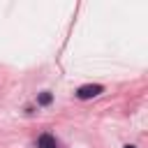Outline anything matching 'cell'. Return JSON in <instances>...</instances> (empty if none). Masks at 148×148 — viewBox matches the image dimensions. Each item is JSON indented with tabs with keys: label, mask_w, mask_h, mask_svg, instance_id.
<instances>
[{
	"label": "cell",
	"mask_w": 148,
	"mask_h": 148,
	"mask_svg": "<svg viewBox=\"0 0 148 148\" xmlns=\"http://www.w3.org/2000/svg\"><path fill=\"white\" fill-rule=\"evenodd\" d=\"M99 92H104V88L99 83H88V86H81L76 90V97L79 99H90V97H97Z\"/></svg>",
	"instance_id": "1"
},
{
	"label": "cell",
	"mask_w": 148,
	"mask_h": 148,
	"mask_svg": "<svg viewBox=\"0 0 148 148\" xmlns=\"http://www.w3.org/2000/svg\"><path fill=\"white\" fill-rule=\"evenodd\" d=\"M51 99H53V95H51V92H42L37 102H39V104H51Z\"/></svg>",
	"instance_id": "3"
},
{
	"label": "cell",
	"mask_w": 148,
	"mask_h": 148,
	"mask_svg": "<svg viewBox=\"0 0 148 148\" xmlns=\"http://www.w3.org/2000/svg\"><path fill=\"white\" fill-rule=\"evenodd\" d=\"M37 148H58V143H56V139H53V134H42L39 139H37Z\"/></svg>",
	"instance_id": "2"
},
{
	"label": "cell",
	"mask_w": 148,
	"mask_h": 148,
	"mask_svg": "<svg viewBox=\"0 0 148 148\" xmlns=\"http://www.w3.org/2000/svg\"><path fill=\"white\" fill-rule=\"evenodd\" d=\"M125 148H136V146H125Z\"/></svg>",
	"instance_id": "4"
}]
</instances>
